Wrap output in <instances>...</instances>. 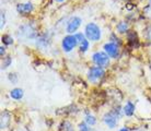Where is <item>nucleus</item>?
I'll return each mask as SVG.
<instances>
[{"mask_svg":"<svg viewBox=\"0 0 151 131\" xmlns=\"http://www.w3.org/2000/svg\"><path fill=\"white\" fill-rule=\"evenodd\" d=\"M88 48H89V42H88L87 39H84V41H82L80 43V50L82 52H87Z\"/></svg>","mask_w":151,"mask_h":131,"instance_id":"nucleus-14","label":"nucleus"},{"mask_svg":"<svg viewBox=\"0 0 151 131\" xmlns=\"http://www.w3.org/2000/svg\"><path fill=\"white\" fill-rule=\"evenodd\" d=\"M23 95H24V92H23L22 89H13V90L10 92V96H11L13 100H15V101L21 100V98L23 97Z\"/></svg>","mask_w":151,"mask_h":131,"instance_id":"nucleus-10","label":"nucleus"},{"mask_svg":"<svg viewBox=\"0 0 151 131\" xmlns=\"http://www.w3.org/2000/svg\"><path fill=\"white\" fill-rule=\"evenodd\" d=\"M104 122H105L106 126H109L111 129H113V128L116 127V124H117L116 116H115V115H113L112 112L106 114L105 116H104Z\"/></svg>","mask_w":151,"mask_h":131,"instance_id":"nucleus-7","label":"nucleus"},{"mask_svg":"<svg viewBox=\"0 0 151 131\" xmlns=\"http://www.w3.org/2000/svg\"><path fill=\"white\" fill-rule=\"evenodd\" d=\"M118 131H129V129H127V128H122V129H119Z\"/></svg>","mask_w":151,"mask_h":131,"instance_id":"nucleus-19","label":"nucleus"},{"mask_svg":"<svg viewBox=\"0 0 151 131\" xmlns=\"http://www.w3.org/2000/svg\"><path fill=\"white\" fill-rule=\"evenodd\" d=\"M75 36H76V38H77V41H78V43H81L82 41H84V39H86V38H84V35H83L82 33L76 34Z\"/></svg>","mask_w":151,"mask_h":131,"instance_id":"nucleus-16","label":"nucleus"},{"mask_svg":"<svg viewBox=\"0 0 151 131\" xmlns=\"http://www.w3.org/2000/svg\"><path fill=\"white\" fill-rule=\"evenodd\" d=\"M55 1H57V2H63V1H65V0H55Z\"/></svg>","mask_w":151,"mask_h":131,"instance_id":"nucleus-20","label":"nucleus"},{"mask_svg":"<svg viewBox=\"0 0 151 131\" xmlns=\"http://www.w3.org/2000/svg\"><path fill=\"white\" fill-rule=\"evenodd\" d=\"M4 52H6V49H4V46H1V47H0V55H1V57H4Z\"/></svg>","mask_w":151,"mask_h":131,"instance_id":"nucleus-18","label":"nucleus"},{"mask_svg":"<svg viewBox=\"0 0 151 131\" xmlns=\"http://www.w3.org/2000/svg\"><path fill=\"white\" fill-rule=\"evenodd\" d=\"M92 60L93 62L96 64L100 67H106L110 64V58H109V55L106 52H98L93 54L92 56Z\"/></svg>","mask_w":151,"mask_h":131,"instance_id":"nucleus-2","label":"nucleus"},{"mask_svg":"<svg viewBox=\"0 0 151 131\" xmlns=\"http://www.w3.org/2000/svg\"><path fill=\"white\" fill-rule=\"evenodd\" d=\"M149 2H150V6H151V0H149Z\"/></svg>","mask_w":151,"mask_h":131,"instance_id":"nucleus-21","label":"nucleus"},{"mask_svg":"<svg viewBox=\"0 0 151 131\" xmlns=\"http://www.w3.org/2000/svg\"><path fill=\"white\" fill-rule=\"evenodd\" d=\"M124 112L126 116H132L135 112V105L132 102H127L124 106Z\"/></svg>","mask_w":151,"mask_h":131,"instance_id":"nucleus-9","label":"nucleus"},{"mask_svg":"<svg viewBox=\"0 0 151 131\" xmlns=\"http://www.w3.org/2000/svg\"><path fill=\"white\" fill-rule=\"evenodd\" d=\"M77 44H78V41H77V38H76L75 35H68V36L64 37V39L61 42L63 49H64V52H71L72 49L77 46Z\"/></svg>","mask_w":151,"mask_h":131,"instance_id":"nucleus-3","label":"nucleus"},{"mask_svg":"<svg viewBox=\"0 0 151 131\" xmlns=\"http://www.w3.org/2000/svg\"><path fill=\"white\" fill-rule=\"evenodd\" d=\"M104 50L112 58H116L118 56V47L114 43H106L104 45Z\"/></svg>","mask_w":151,"mask_h":131,"instance_id":"nucleus-6","label":"nucleus"},{"mask_svg":"<svg viewBox=\"0 0 151 131\" xmlns=\"http://www.w3.org/2000/svg\"><path fill=\"white\" fill-rule=\"evenodd\" d=\"M33 4H30V2H27V4H18V7H17V10L19 13H22V14H27V13H30V12L33 11Z\"/></svg>","mask_w":151,"mask_h":131,"instance_id":"nucleus-8","label":"nucleus"},{"mask_svg":"<svg viewBox=\"0 0 151 131\" xmlns=\"http://www.w3.org/2000/svg\"><path fill=\"white\" fill-rule=\"evenodd\" d=\"M81 22H82V20L80 19L79 16H73V18H71V19L69 20L67 26H66V32L69 34L75 33L76 31L80 27Z\"/></svg>","mask_w":151,"mask_h":131,"instance_id":"nucleus-4","label":"nucleus"},{"mask_svg":"<svg viewBox=\"0 0 151 131\" xmlns=\"http://www.w3.org/2000/svg\"><path fill=\"white\" fill-rule=\"evenodd\" d=\"M1 41H2V43H4V45H11L12 43H13V39L9 35H2Z\"/></svg>","mask_w":151,"mask_h":131,"instance_id":"nucleus-13","label":"nucleus"},{"mask_svg":"<svg viewBox=\"0 0 151 131\" xmlns=\"http://www.w3.org/2000/svg\"><path fill=\"white\" fill-rule=\"evenodd\" d=\"M86 122H87L89 126H94L95 122H96V120H95L94 116H92V115H87V116H86Z\"/></svg>","mask_w":151,"mask_h":131,"instance_id":"nucleus-12","label":"nucleus"},{"mask_svg":"<svg viewBox=\"0 0 151 131\" xmlns=\"http://www.w3.org/2000/svg\"><path fill=\"white\" fill-rule=\"evenodd\" d=\"M104 75V70L102 67L96 66V67H92L89 71V80L91 82H95L99 79H101Z\"/></svg>","mask_w":151,"mask_h":131,"instance_id":"nucleus-5","label":"nucleus"},{"mask_svg":"<svg viewBox=\"0 0 151 131\" xmlns=\"http://www.w3.org/2000/svg\"><path fill=\"white\" fill-rule=\"evenodd\" d=\"M86 36L88 39H91L93 42L100 41L101 38V30L95 23H89L86 26Z\"/></svg>","mask_w":151,"mask_h":131,"instance_id":"nucleus-1","label":"nucleus"},{"mask_svg":"<svg viewBox=\"0 0 151 131\" xmlns=\"http://www.w3.org/2000/svg\"><path fill=\"white\" fill-rule=\"evenodd\" d=\"M127 29H128V25L126 22H119L117 24V31L119 33H125L127 31Z\"/></svg>","mask_w":151,"mask_h":131,"instance_id":"nucleus-11","label":"nucleus"},{"mask_svg":"<svg viewBox=\"0 0 151 131\" xmlns=\"http://www.w3.org/2000/svg\"><path fill=\"white\" fill-rule=\"evenodd\" d=\"M79 131H91L90 127H88V124H84V122H81L79 125Z\"/></svg>","mask_w":151,"mask_h":131,"instance_id":"nucleus-15","label":"nucleus"},{"mask_svg":"<svg viewBox=\"0 0 151 131\" xmlns=\"http://www.w3.org/2000/svg\"><path fill=\"white\" fill-rule=\"evenodd\" d=\"M6 19H4V12H1V26H0V29L2 30L4 29V24H6Z\"/></svg>","mask_w":151,"mask_h":131,"instance_id":"nucleus-17","label":"nucleus"}]
</instances>
